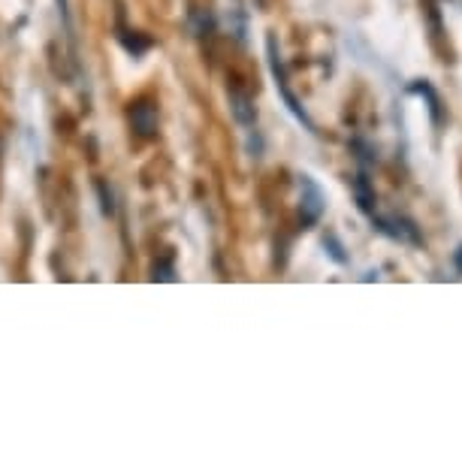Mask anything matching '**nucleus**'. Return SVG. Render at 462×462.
Listing matches in <instances>:
<instances>
[{"mask_svg":"<svg viewBox=\"0 0 462 462\" xmlns=\"http://www.w3.org/2000/svg\"><path fill=\"white\" fill-rule=\"evenodd\" d=\"M188 24H190V33H194L197 40L212 37V31H215V19H212V13H208L206 6H194L190 15H188Z\"/></svg>","mask_w":462,"mask_h":462,"instance_id":"nucleus-8","label":"nucleus"},{"mask_svg":"<svg viewBox=\"0 0 462 462\" xmlns=\"http://www.w3.org/2000/svg\"><path fill=\"white\" fill-rule=\"evenodd\" d=\"M0 158H4V139H0Z\"/></svg>","mask_w":462,"mask_h":462,"instance_id":"nucleus-14","label":"nucleus"},{"mask_svg":"<svg viewBox=\"0 0 462 462\" xmlns=\"http://www.w3.org/2000/svg\"><path fill=\"white\" fill-rule=\"evenodd\" d=\"M372 224H374V230L383 233V236H390V239H396V242H411V245H423V236H420V230H417V224L414 221H408V217H378V215H372Z\"/></svg>","mask_w":462,"mask_h":462,"instance_id":"nucleus-4","label":"nucleus"},{"mask_svg":"<svg viewBox=\"0 0 462 462\" xmlns=\"http://www.w3.org/2000/svg\"><path fill=\"white\" fill-rule=\"evenodd\" d=\"M152 282H176V266H172V260H158V263L152 266Z\"/></svg>","mask_w":462,"mask_h":462,"instance_id":"nucleus-10","label":"nucleus"},{"mask_svg":"<svg viewBox=\"0 0 462 462\" xmlns=\"http://www.w3.org/2000/svg\"><path fill=\"white\" fill-rule=\"evenodd\" d=\"M97 190H100V208H103V215H112L116 212V203H112V190H106V181H97Z\"/></svg>","mask_w":462,"mask_h":462,"instance_id":"nucleus-12","label":"nucleus"},{"mask_svg":"<svg viewBox=\"0 0 462 462\" xmlns=\"http://www.w3.org/2000/svg\"><path fill=\"white\" fill-rule=\"evenodd\" d=\"M457 273L462 275V245L457 248Z\"/></svg>","mask_w":462,"mask_h":462,"instance_id":"nucleus-13","label":"nucleus"},{"mask_svg":"<svg viewBox=\"0 0 462 462\" xmlns=\"http://www.w3.org/2000/svg\"><path fill=\"white\" fill-rule=\"evenodd\" d=\"M226 100H230V116L236 118V125H242V127L257 125V106H254V97H251L248 91L230 88L226 91Z\"/></svg>","mask_w":462,"mask_h":462,"instance_id":"nucleus-5","label":"nucleus"},{"mask_svg":"<svg viewBox=\"0 0 462 462\" xmlns=\"http://www.w3.org/2000/svg\"><path fill=\"white\" fill-rule=\"evenodd\" d=\"M127 125L130 130L139 136V139H152L158 136V127H161V112H158V103L148 100V97H139L127 106Z\"/></svg>","mask_w":462,"mask_h":462,"instance_id":"nucleus-3","label":"nucleus"},{"mask_svg":"<svg viewBox=\"0 0 462 462\" xmlns=\"http://www.w3.org/2000/svg\"><path fill=\"white\" fill-rule=\"evenodd\" d=\"M266 55H269V69H273V76H275L278 94H282V100L287 103V109L293 112V116H296V121H300V125H305V130H311V134H315V121L309 118V112H305V106H302V103L293 97L291 85H287V73H284V67H282V55H278V42H275V33H269V37H266Z\"/></svg>","mask_w":462,"mask_h":462,"instance_id":"nucleus-1","label":"nucleus"},{"mask_svg":"<svg viewBox=\"0 0 462 462\" xmlns=\"http://www.w3.org/2000/svg\"><path fill=\"white\" fill-rule=\"evenodd\" d=\"M324 248H329V257H333L336 260V263H347V254H342V245H338V239L333 236V233H327V236H324Z\"/></svg>","mask_w":462,"mask_h":462,"instance_id":"nucleus-11","label":"nucleus"},{"mask_svg":"<svg viewBox=\"0 0 462 462\" xmlns=\"http://www.w3.org/2000/svg\"><path fill=\"white\" fill-rule=\"evenodd\" d=\"M354 199H356V206H360V212L365 215H374V203H378V197H374V188H372V181L369 176H365V170L356 172V179H354Z\"/></svg>","mask_w":462,"mask_h":462,"instance_id":"nucleus-6","label":"nucleus"},{"mask_svg":"<svg viewBox=\"0 0 462 462\" xmlns=\"http://www.w3.org/2000/svg\"><path fill=\"white\" fill-rule=\"evenodd\" d=\"M118 40H121V46H125L134 58H139L143 51L152 49V40H148L145 33H139V31H125V33H118Z\"/></svg>","mask_w":462,"mask_h":462,"instance_id":"nucleus-9","label":"nucleus"},{"mask_svg":"<svg viewBox=\"0 0 462 462\" xmlns=\"http://www.w3.org/2000/svg\"><path fill=\"white\" fill-rule=\"evenodd\" d=\"M408 91L426 97V103H430V112H432V121H435V125H441V121H444V112H441V97H439V91H435L426 79L411 82V85H408Z\"/></svg>","mask_w":462,"mask_h":462,"instance_id":"nucleus-7","label":"nucleus"},{"mask_svg":"<svg viewBox=\"0 0 462 462\" xmlns=\"http://www.w3.org/2000/svg\"><path fill=\"white\" fill-rule=\"evenodd\" d=\"M300 188H302V197H300V226L302 230H311V226L320 224V217L327 212V197L320 185L311 176H300Z\"/></svg>","mask_w":462,"mask_h":462,"instance_id":"nucleus-2","label":"nucleus"}]
</instances>
